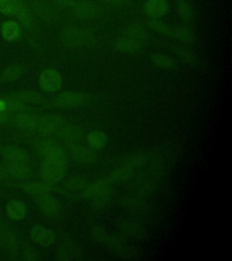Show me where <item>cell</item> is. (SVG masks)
Listing matches in <instances>:
<instances>
[{
    "label": "cell",
    "instance_id": "cell-32",
    "mask_svg": "<svg viewBox=\"0 0 232 261\" xmlns=\"http://www.w3.org/2000/svg\"><path fill=\"white\" fill-rule=\"evenodd\" d=\"M144 163H145L144 156L135 153V154H131L125 157L124 160L122 161V165H124V166L130 168V169L135 171V169H136V168L143 166Z\"/></svg>",
    "mask_w": 232,
    "mask_h": 261
},
{
    "label": "cell",
    "instance_id": "cell-27",
    "mask_svg": "<svg viewBox=\"0 0 232 261\" xmlns=\"http://www.w3.org/2000/svg\"><path fill=\"white\" fill-rule=\"evenodd\" d=\"M151 61L157 67L163 69H171L175 65L173 59L165 54H154L151 56Z\"/></svg>",
    "mask_w": 232,
    "mask_h": 261
},
{
    "label": "cell",
    "instance_id": "cell-26",
    "mask_svg": "<svg viewBox=\"0 0 232 261\" xmlns=\"http://www.w3.org/2000/svg\"><path fill=\"white\" fill-rule=\"evenodd\" d=\"M23 69L21 68L20 65H8L7 68L1 73L0 80L3 82H14L22 76Z\"/></svg>",
    "mask_w": 232,
    "mask_h": 261
},
{
    "label": "cell",
    "instance_id": "cell-39",
    "mask_svg": "<svg viewBox=\"0 0 232 261\" xmlns=\"http://www.w3.org/2000/svg\"><path fill=\"white\" fill-rule=\"evenodd\" d=\"M124 224L127 225L126 229H125V231H126L127 235H129L130 237H139L140 236V230H139V228L135 229V226L137 224H135V223H133L132 221H129L128 223H125L124 222Z\"/></svg>",
    "mask_w": 232,
    "mask_h": 261
},
{
    "label": "cell",
    "instance_id": "cell-14",
    "mask_svg": "<svg viewBox=\"0 0 232 261\" xmlns=\"http://www.w3.org/2000/svg\"><path fill=\"white\" fill-rule=\"evenodd\" d=\"M0 155L7 160L8 162H21V163H29V153L19 147L7 145L0 149Z\"/></svg>",
    "mask_w": 232,
    "mask_h": 261
},
{
    "label": "cell",
    "instance_id": "cell-29",
    "mask_svg": "<svg viewBox=\"0 0 232 261\" xmlns=\"http://www.w3.org/2000/svg\"><path fill=\"white\" fill-rule=\"evenodd\" d=\"M87 184L88 182L86 179H84L82 177H78V176H73L66 180L65 185V188L70 192H78L81 193L83 189L86 187Z\"/></svg>",
    "mask_w": 232,
    "mask_h": 261
},
{
    "label": "cell",
    "instance_id": "cell-28",
    "mask_svg": "<svg viewBox=\"0 0 232 261\" xmlns=\"http://www.w3.org/2000/svg\"><path fill=\"white\" fill-rule=\"evenodd\" d=\"M177 13L179 17L184 21H191L194 16V11L192 5L186 0L177 1Z\"/></svg>",
    "mask_w": 232,
    "mask_h": 261
},
{
    "label": "cell",
    "instance_id": "cell-42",
    "mask_svg": "<svg viewBox=\"0 0 232 261\" xmlns=\"http://www.w3.org/2000/svg\"><path fill=\"white\" fill-rule=\"evenodd\" d=\"M9 178L8 175L7 170L5 168L4 164H0V179H8Z\"/></svg>",
    "mask_w": 232,
    "mask_h": 261
},
{
    "label": "cell",
    "instance_id": "cell-37",
    "mask_svg": "<svg viewBox=\"0 0 232 261\" xmlns=\"http://www.w3.org/2000/svg\"><path fill=\"white\" fill-rule=\"evenodd\" d=\"M76 249L74 247H71V246H64L59 253L57 252V254H59L61 257H59L60 259H68V256H70V258H73V255H76L78 252H75Z\"/></svg>",
    "mask_w": 232,
    "mask_h": 261
},
{
    "label": "cell",
    "instance_id": "cell-31",
    "mask_svg": "<svg viewBox=\"0 0 232 261\" xmlns=\"http://www.w3.org/2000/svg\"><path fill=\"white\" fill-rule=\"evenodd\" d=\"M171 37L184 43H191L193 40V34L190 29L184 27L174 28Z\"/></svg>",
    "mask_w": 232,
    "mask_h": 261
},
{
    "label": "cell",
    "instance_id": "cell-9",
    "mask_svg": "<svg viewBox=\"0 0 232 261\" xmlns=\"http://www.w3.org/2000/svg\"><path fill=\"white\" fill-rule=\"evenodd\" d=\"M169 9L168 0H147L143 5V12L151 19H160L167 15Z\"/></svg>",
    "mask_w": 232,
    "mask_h": 261
},
{
    "label": "cell",
    "instance_id": "cell-30",
    "mask_svg": "<svg viewBox=\"0 0 232 261\" xmlns=\"http://www.w3.org/2000/svg\"><path fill=\"white\" fill-rule=\"evenodd\" d=\"M19 6L17 0H0V13L7 16L16 15Z\"/></svg>",
    "mask_w": 232,
    "mask_h": 261
},
{
    "label": "cell",
    "instance_id": "cell-19",
    "mask_svg": "<svg viewBox=\"0 0 232 261\" xmlns=\"http://www.w3.org/2000/svg\"><path fill=\"white\" fill-rule=\"evenodd\" d=\"M86 142L91 149L95 151H100L107 144L108 135H106L104 130H92L86 136Z\"/></svg>",
    "mask_w": 232,
    "mask_h": 261
},
{
    "label": "cell",
    "instance_id": "cell-35",
    "mask_svg": "<svg viewBox=\"0 0 232 261\" xmlns=\"http://www.w3.org/2000/svg\"><path fill=\"white\" fill-rule=\"evenodd\" d=\"M110 196L111 194H105V195L99 196L94 198L92 201V206L94 208L97 210H102V208H106V206L110 202Z\"/></svg>",
    "mask_w": 232,
    "mask_h": 261
},
{
    "label": "cell",
    "instance_id": "cell-33",
    "mask_svg": "<svg viewBox=\"0 0 232 261\" xmlns=\"http://www.w3.org/2000/svg\"><path fill=\"white\" fill-rule=\"evenodd\" d=\"M150 25H151V29L156 32L162 34L163 36H168V37H171L173 29H174L170 24H166L163 21L159 20V19H151Z\"/></svg>",
    "mask_w": 232,
    "mask_h": 261
},
{
    "label": "cell",
    "instance_id": "cell-10",
    "mask_svg": "<svg viewBox=\"0 0 232 261\" xmlns=\"http://www.w3.org/2000/svg\"><path fill=\"white\" fill-rule=\"evenodd\" d=\"M30 236L34 242L42 247H49L56 242V234L53 230L43 227L42 225H35L30 231Z\"/></svg>",
    "mask_w": 232,
    "mask_h": 261
},
{
    "label": "cell",
    "instance_id": "cell-25",
    "mask_svg": "<svg viewBox=\"0 0 232 261\" xmlns=\"http://www.w3.org/2000/svg\"><path fill=\"white\" fill-rule=\"evenodd\" d=\"M123 35L131 37L133 39L139 41L141 43H143L144 41H146L148 37H149V34H148L146 30L142 28L141 25H138V24H131V25H129L124 30Z\"/></svg>",
    "mask_w": 232,
    "mask_h": 261
},
{
    "label": "cell",
    "instance_id": "cell-20",
    "mask_svg": "<svg viewBox=\"0 0 232 261\" xmlns=\"http://www.w3.org/2000/svg\"><path fill=\"white\" fill-rule=\"evenodd\" d=\"M57 135L71 144L81 141L82 136H83L82 130L78 126L73 124H69L67 122H65L64 126L62 127L61 130L58 132Z\"/></svg>",
    "mask_w": 232,
    "mask_h": 261
},
{
    "label": "cell",
    "instance_id": "cell-2",
    "mask_svg": "<svg viewBox=\"0 0 232 261\" xmlns=\"http://www.w3.org/2000/svg\"><path fill=\"white\" fill-rule=\"evenodd\" d=\"M61 38L65 45L71 47L88 45L94 41V36L89 31L78 27L65 28L62 32Z\"/></svg>",
    "mask_w": 232,
    "mask_h": 261
},
{
    "label": "cell",
    "instance_id": "cell-22",
    "mask_svg": "<svg viewBox=\"0 0 232 261\" xmlns=\"http://www.w3.org/2000/svg\"><path fill=\"white\" fill-rule=\"evenodd\" d=\"M0 244L9 251L16 250L18 246L16 237L10 230H8L5 223L0 224Z\"/></svg>",
    "mask_w": 232,
    "mask_h": 261
},
{
    "label": "cell",
    "instance_id": "cell-7",
    "mask_svg": "<svg viewBox=\"0 0 232 261\" xmlns=\"http://www.w3.org/2000/svg\"><path fill=\"white\" fill-rule=\"evenodd\" d=\"M68 153L74 162L86 165L94 163L97 159V154L94 150L89 146H84L78 143L70 144Z\"/></svg>",
    "mask_w": 232,
    "mask_h": 261
},
{
    "label": "cell",
    "instance_id": "cell-40",
    "mask_svg": "<svg viewBox=\"0 0 232 261\" xmlns=\"http://www.w3.org/2000/svg\"><path fill=\"white\" fill-rule=\"evenodd\" d=\"M24 259L27 260H36L37 259V254L32 249H25L23 252Z\"/></svg>",
    "mask_w": 232,
    "mask_h": 261
},
{
    "label": "cell",
    "instance_id": "cell-45",
    "mask_svg": "<svg viewBox=\"0 0 232 261\" xmlns=\"http://www.w3.org/2000/svg\"><path fill=\"white\" fill-rule=\"evenodd\" d=\"M0 112H6V102L4 99H0Z\"/></svg>",
    "mask_w": 232,
    "mask_h": 261
},
{
    "label": "cell",
    "instance_id": "cell-3",
    "mask_svg": "<svg viewBox=\"0 0 232 261\" xmlns=\"http://www.w3.org/2000/svg\"><path fill=\"white\" fill-rule=\"evenodd\" d=\"M88 100V96L84 93L73 92V91H64L54 99L53 103L59 108L65 109H74L84 106Z\"/></svg>",
    "mask_w": 232,
    "mask_h": 261
},
{
    "label": "cell",
    "instance_id": "cell-15",
    "mask_svg": "<svg viewBox=\"0 0 232 261\" xmlns=\"http://www.w3.org/2000/svg\"><path fill=\"white\" fill-rule=\"evenodd\" d=\"M114 46L120 53L135 54L142 49L143 43L122 35L116 39L114 43Z\"/></svg>",
    "mask_w": 232,
    "mask_h": 261
},
{
    "label": "cell",
    "instance_id": "cell-5",
    "mask_svg": "<svg viewBox=\"0 0 232 261\" xmlns=\"http://www.w3.org/2000/svg\"><path fill=\"white\" fill-rule=\"evenodd\" d=\"M37 150L44 160H55L63 163H67V152L53 141H42L37 144Z\"/></svg>",
    "mask_w": 232,
    "mask_h": 261
},
{
    "label": "cell",
    "instance_id": "cell-43",
    "mask_svg": "<svg viewBox=\"0 0 232 261\" xmlns=\"http://www.w3.org/2000/svg\"><path fill=\"white\" fill-rule=\"evenodd\" d=\"M8 119V114L6 112H0V124L6 122Z\"/></svg>",
    "mask_w": 232,
    "mask_h": 261
},
{
    "label": "cell",
    "instance_id": "cell-46",
    "mask_svg": "<svg viewBox=\"0 0 232 261\" xmlns=\"http://www.w3.org/2000/svg\"><path fill=\"white\" fill-rule=\"evenodd\" d=\"M55 1L57 2V4L63 5V6L69 4L70 2V0H55Z\"/></svg>",
    "mask_w": 232,
    "mask_h": 261
},
{
    "label": "cell",
    "instance_id": "cell-13",
    "mask_svg": "<svg viewBox=\"0 0 232 261\" xmlns=\"http://www.w3.org/2000/svg\"><path fill=\"white\" fill-rule=\"evenodd\" d=\"M73 14L82 19H93L100 16L101 10L91 1H80L73 6Z\"/></svg>",
    "mask_w": 232,
    "mask_h": 261
},
{
    "label": "cell",
    "instance_id": "cell-8",
    "mask_svg": "<svg viewBox=\"0 0 232 261\" xmlns=\"http://www.w3.org/2000/svg\"><path fill=\"white\" fill-rule=\"evenodd\" d=\"M111 194V184L106 179H99L86 184L81 192V197L85 200H93L99 196Z\"/></svg>",
    "mask_w": 232,
    "mask_h": 261
},
{
    "label": "cell",
    "instance_id": "cell-23",
    "mask_svg": "<svg viewBox=\"0 0 232 261\" xmlns=\"http://www.w3.org/2000/svg\"><path fill=\"white\" fill-rule=\"evenodd\" d=\"M1 33L6 40L9 42L16 41L21 36L20 27L14 21H7L2 24Z\"/></svg>",
    "mask_w": 232,
    "mask_h": 261
},
{
    "label": "cell",
    "instance_id": "cell-21",
    "mask_svg": "<svg viewBox=\"0 0 232 261\" xmlns=\"http://www.w3.org/2000/svg\"><path fill=\"white\" fill-rule=\"evenodd\" d=\"M134 176V170L126 167L124 165H121L120 167L114 169L110 172V174L106 178V180L110 184H121L125 182Z\"/></svg>",
    "mask_w": 232,
    "mask_h": 261
},
{
    "label": "cell",
    "instance_id": "cell-12",
    "mask_svg": "<svg viewBox=\"0 0 232 261\" xmlns=\"http://www.w3.org/2000/svg\"><path fill=\"white\" fill-rule=\"evenodd\" d=\"M4 166L9 178L18 180H25L32 174V170L28 163L8 162L4 163Z\"/></svg>",
    "mask_w": 232,
    "mask_h": 261
},
{
    "label": "cell",
    "instance_id": "cell-24",
    "mask_svg": "<svg viewBox=\"0 0 232 261\" xmlns=\"http://www.w3.org/2000/svg\"><path fill=\"white\" fill-rule=\"evenodd\" d=\"M11 96L16 98L19 102H23L25 106L29 103H38L41 101L40 94L31 90L19 91L16 94H12Z\"/></svg>",
    "mask_w": 232,
    "mask_h": 261
},
{
    "label": "cell",
    "instance_id": "cell-6",
    "mask_svg": "<svg viewBox=\"0 0 232 261\" xmlns=\"http://www.w3.org/2000/svg\"><path fill=\"white\" fill-rule=\"evenodd\" d=\"M65 122L66 120L64 117H62L61 115L48 114L39 120L37 129L41 135H46V136L55 135V134H58V132L61 130L62 127L64 126Z\"/></svg>",
    "mask_w": 232,
    "mask_h": 261
},
{
    "label": "cell",
    "instance_id": "cell-36",
    "mask_svg": "<svg viewBox=\"0 0 232 261\" xmlns=\"http://www.w3.org/2000/svg\"><path fill=\"white\" fill-rule=\"evenodd\" d=\"M91 234L95 241H99L101 243L106 242L109 238V235L105 230V228L102 227H94L91 230Z\"/></svg>",
    "mask_w": 232,
    "mask_h": 261
},
{
    "label": "cell",
    "instance_id": "cell-16",
    "mask_svg": "<svg viewBox=\"0 0 232 261\" xmlns=\"http://www.w3.org/2000/svg\"><path fill=\"white\" fill-rule=\"evenodd\" d=\"M38 120L34 114L27 112V110L22 111L20 113H17L16 117L14 119V123L16 124L17 128H19L21 130H35L37 129L38 125Z\"/></svg>",
    "mask_w": 232,
    "mask_h": 261
},
{
    "label": "cell",
    "instance_id": "cell-1",
    "mask_svg": "<svg viewBox=\"0 0 232 261\" xmlns=\"http://www.w3.org/2000/svg\"><path fill=\"white\" fill-rule=\"evenodd\" d=\"M66 170L67 163L45 159L41 165L39 174L42 180L54 185L60 182L65 178Z\"/></svg>",
    "mask_w": 232,
    "mask_h": 261
},
{
    "label": "cell",
    "instance_id": "cell-11",
    "mask_svg": "<svg viewBox=\"0 0 232 261\" xmlns=\"http://www.w3.org/2000/svg\"><path fill=\"white\" fill-rule=\"evenodd\" d=\"M38 207L45 215L56 217L61 211L60 204L50 193H45L35 197Z\"/></svg>",
    "mask_w": 232,
    "mask_h": 261
},
{
    "label": "cell",
    "instance_id": "cell-4",
    "mask_svg": "<svg viewBox=\"0 0 232 261\" xmlns=\"http://www.w3.org/2000/svg\"><path fill=\"white\" fill-rule=\"evenodd\" d=\"M38 86L45 93H56L63 86L61 73L54 68L45 69L38 77Z\"/></svg>",
    "mask_w": 232,
    "mask_h": 261
},
{
    "label": "cell",
    "instance_id": "cell-38",
    "mask_svg": "<svg viewBox=\"0 0 232 261\" xmlns=\"http://www.w3.org/2000/svg\"><path fill=\"white\" fill-rule=\"evenodd\" d=\"M17 17L20 19L21 22L23 24H27V25H30L31 24V20H30V17H29L25 8L20 4L19 8L17 9V12L16 14Z\"/></svg>",
    "mask_w": 232,
    "mask_h": 261
},
{
    "label": "cell",
    "instance_id": "cell-44",
    "mask_svg": "<svg viewBox=\"0 0 232 261\" xmlns=\"http://www.w3.org/2000/svg\"><path fill=\"white\" fill-rule=\"evenodd\" d=\"M108 2H110L112 4L114 5H123L126 3L128 0H106Z\"/></svg>",
    "mask_w": 232,
    "mask_h": 261
},
{
    "label": "cell",
    "instance_id": "cell-17",
    "mask_svg": "<svg viewBox=\"0 0 232 261\" xmlns=\"http://www.w3.org/2000/svg\"><path fill=\"white\" fill-rule=\"evenodd\" d=\"M53 184H47L44 180L42 181H28L21 185V189L30 195L37 197L41 194L50 193L53 191Z\"/></svg>",
    "mask_w": 232,
    "mask_h": 261
},
{
    "label": "cell",
    "instance_id": "cell-41",
    "mask_svg": "<svg viewBox=\"0 0 232 261\" xmlns=\"http://www.w3.org/2000/svg\"><path fill=\"white\" fill-rule=\"evenodd\" d=\"M183 59L188 64H192V63L195 61V56H194V54L192 53V51L186 50L185 52L183 53Z\"/></svg>",
    "mask_w": 232,
    "mask_h": 261
},
{
    "label": "cell",
    "instance_id": "cell-34",
    "mask_svg": "<svg viewBox=\"0 0 232 261\" xmlns=\"http://www.w3.org/2000/svg\"><path fill=\"white\" fill-rule=\"evenodd\" d=\"M6 102V111L11 112V113H20L22 111L27 110V106L23 102H19L16 98L8 97L5 99Z\"/></svg>",
    "mask_w": 232,
    "mask_h": 261
},
{
    "label": "cell",
    "instance_id": "cell-18",
    "mask_svg": "<svg viewBox=\"0 0 232 261\" xmlns=\"http://www.w3.org/2000/svg\"><path fill=\"white\" fill-rule=\"evenodd\" d=\"M28 214V208L20 200H10L7 205V215L14 221L24 220Z\"/></svg>",
    "mask_w": 232,
    "mask_h": 261
}]
</instances>
